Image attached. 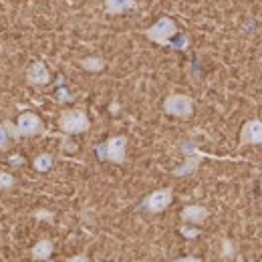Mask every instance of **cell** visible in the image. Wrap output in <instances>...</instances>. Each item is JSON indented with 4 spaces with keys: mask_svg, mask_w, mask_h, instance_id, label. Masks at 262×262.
Here are the masks:
<instances>
[{
    "mask_svg": "<svg viewBox=\"0 0 262 262\" xmlns=\"http://www.w3.org/2000/svg\"><path fill=\"white\" fill-rule=\"evenodd\" d=\"M95 151H97V158L103 162L123 164L125 162V151H127V137L125 135H115V137L107 139L105 143H99Z\"/></svg>",
    "mask_w": 262,
    "mask_h": 262,
    "instance_id": "1",
    "label": "cell"
},
{
    "mask_svg": "<svg viewBox=\"0 0 262 262\" xmlns=\"http://www.w3.org/2000/svg\"><path fill=\"white\" fill-rule=\"evenodd\" d=\"M59 127L65 131L67 135H79L91 127V121L83 109H67L59 117Z\"/></svg>",
    "mask_w": 262,
    "mask_h": 262,
    "instance_id": "2",
    "label": "cell"
},
{
    "mask_svg": "<svg viewBox=\"0 0 262 262\" xmlns=\"http://www.w3.org/2000/svg\"><path fill=\"white\" fill-rule=\"evenodd\" d=\"M143 34H145L151 42H156V45H160V47H171V36L178 34V25H176L169 16H162L156 25H151L149 29H145Z\"/></svg>",
    "mask_w": 262,
    "mask_h": 262,
    "instance_id": "3",
    "label": "cell"
},
{
    "mask_svg": "<svg viewBox=\"0 0 262 262\" xmlns=\"http://www.w3.org/2000/svg\"><path fill=\"white\" fill-rule=\"evenodd\" d=\"M164 111L167 115H173V117H180V119H188L194 113V101L188 95H180V93L167 95L164 101Z\"/></svg>",
    "mask_w": 262,
    "mask_h": 262,
    "instance_id": "4",
    "label": "cell"
},
{
    "mask_svg": "<svg viewBox=\"0 0 262 262\" xmlns=\"http://www.w3.org/2000/svg\"><path fill=\"white\" fill-rule=\"evenodd\" d=\"M171 200H173V192L169 188H162V190H156V192H151L149 196L145 198L141 202V208L145 212H149V214H160V212L167 210Z\"/></svg>",
    "mask_w": 262,
    "mask_h": 262,
    "instance_id": "5",
    "label": "cell"
},
{
    "mask_svg": "<svg viewBox=\"0 0 262 262\" xmlns=\"http://www.w3.org/2000/svg\"><path fill=\"white\" fill-rule=\"evenodd\" d=\"M182 151H184L188 158H186V164L173 169V176H176V178H182V176H190V173H194V171H196V167L200 165V162H202L204 158H208L206 154H202L200 149H196V145H194L192 141L184 143V145H182Z\"/></svg>",
    "mask_w": 262,
    "mask_h": 262,
    "instance_id": "6",
    "label": "cell"
},
{
    "mask_svg": "<svg viewBox=\"0 0 262 262\" xmlns=\"http://www.w3.org/2000/svg\"><path fill=\"white\" fill-rule=\"evenodd\" d=\"M16 131L20 137H33V135H38L42 131V121L38 115H34L31 111L27 113H20L18 119H16Z\"/></svg>",
    "mask_w": 262,
    "mask_h": 262,
    "instance_id": "7",
    "label": "cell"
},
{
    "mask_svg": "<svg viewBox=\"0 0 262 262\" xmlns=\"http://www.w3.org/2000/svg\"><path fill=\"white\" fill-rule=\"evenodd\" d=\"M240 143L242 145H260L262 143V121L260 119H248L240 131Z\"/></svg>",
    "mask_w": 262,
    "mask_h": 262,
    "instance_id": "8",
    "label": "cell"
},
{
    "mask_svg": "<svg viewBox=\"0 0 262 262\" xmlns=\"http://www.w3.org/2000/svg\"><path fill=\"white\" fill-rule=\"evenodd\" d=\"M27 81L34 85V87H42V85H49L51 83V75H49V69L42 61H34L33 65L27 69Z\"/></svg>",
    "mask_w": 262,
    "mask_h": 262,
    "instance_id": "9",
    "label": "cell"
},
{
    "mask_svg": "<svg viewBox=\"0 0 262 262\" xmlns=\"http://www.w3.org/2000/svg\"><path fill=\"white\" fill-rule=\"evenodd\" d=\"M210 216L208 208L206 206H200V204H190L182 210V220L186 224H202L206 218Z\"/></svg>",
    "mask_w": 262,
    "mask_h": 262,
    "instance_id": "10",
    "label": "cell"
},
{
    "mask_svg": "<svg viewBox=\"0 0 262 262\" xmlns=\"http://www.w3.org/2000/svg\"><path fill=\"white\" fill-rule=\"evenodd\" d=\"M53 250H55L53 240L42 238V240H38V242L33 246V250H31V258H33V260H49L51 254H53Z\"/></svg>",
    "mask_w": 262,
    "mask_h": 262,
    "instance_id": "11",
    "label": "cell"
},
{
    "mask_svg": "<svg viewBox=\"0 0 262 262\" xmlns=\"http://www.w3.org/2000/svg\"><path fill=\"white\" fill-rule=\"evenodd\" d=\"M137 8L135 0H105V10L107 14H121L125 10Z\"/></svg>",
    "mask_w": 262,
    "mask_h": 262,
    "instance_id": "12",
    "label": "cell"
},
{
    "mask_svg": "<svg viewBox=\"0 0 262 262\" xmlns=\"http://www.w3.org/2000/svg\"><path fill=\"white\" fill-rule=\"evenodd\" d=\"M79 65L83 67L85 71H89V73H99V71L105 69V61L101 57H85V59L79 61Z\"/></svg>",
    "mask_w": 262,
    "mask_h": 262,
    "instance_id": "13",
    "label": "cell"
},
{
    "mask_svg": "<svg viewBox=\"0 0 262 262\" xmlns=\"http://www.w3.org/2000/svg\"><path fill=\"white\" fill-rule=\"evenodd\" d=\"M53 164H55V160H53L51 154H40V156L34 158V162H33L36 171H49V169L53 167Z\"/></svg>",
    "mask_w": 262,
    "mask_h": 262,
    "instance_id": "14",
    "label": "cell"
},
{
    "mask_svg": "<svg viewBox=\"0 0 262 262\" xmlns=\"http://www.w3.org/2000/svg\"><path fill=\"white\" fill-rule=\"evenodd\" d=\"M224 260H232V258H236V248H234V244H232V240L230 238H222V254H220Z\"/></svg>",
    "mask_w": 262,
    "mask_h": 262,
    "instance_id": "15",
    "label": "cell"
},
{
    "mask_svg": "<svg viewBox=\"0 0 262 262\" xmlns=\"http://www.w3.org/2000/svg\"><path fill=\"white\" fill-rule=\"evenodd\" d=\"M10 141H12V135L6 127V123H0V151L6 149L10 145Z\"/></svg>",
    "mask_w": 262,
    "mask_h": 262,
    "instance_id": "16",
    "label": "cell"
},
{
    "mask_svg": "<svg viewBox=\"0 0 262 262\" xmlns=\"http://www.w3.org/2000/svg\"><path fill=\"white\" fill-rule=\"evenodd\" d=\"M14 184H16V180H14L12 173H8V171H0V190H10Z\"/></svg>",
    "mask_w": 262,
    "mask_h": 262,
    "instance_id": "17",
    "label": "cell"
},
{
    "mask_svg": "<svg viewBox=\"0 0 262 262\" xmlns=\"http://www.w3.org/2000/svg\"><path fill=\"white\" fill-rule=\"evenodd\" d=\"M180 232H182L186 238H190V240H194V238H198V236H200V230H198V228H188V226H182V228H180Z\"/></svg>",
    "mask_w": 262,
    "mask_h": 262,
    "instance_id": "18",
    "label": "cell"
},
{
    "mask_svg": "<svg viewBox=\"0 0 262 262\" xmlns=\"http://www.w3.org/2000/svg\"><path fill=\"white\" fill-rule=\"evenodd\" d=\"M34 218H36V220H45V218H47V220H53V214H49V212H36Z\"/></svg>",
    "mask_w": 262,
    "mask_h": 262,
    "instance_id": "19",
    "label": "cell"
},
{
    "mask_svg": "<svg viewBox=\"0 0 262 262\" xmlns=\"http://www.w3.org/2000/svg\"><path fill=\"white\" fill-rule=\"evenodd\" d=\"M10 164H12V165H23V164H25V160H23L20 156H12V160H10Z\"/></svg>",
    "mask_w": 262,
    "mask_h": 262,
    "instance_id": "20",
    "label": "cell"
},
{
    "mask_svg": "<svg viewBox=\"0 0 262 262\" xmlns=\"http://www.w3.org/2000/svg\"><path fill=\"white\" fill-rule=\"evenodd\" d=\"M77 260H87V256H73L71 262H77Z\"/></svg>",
    "mask_w": 262,
    "mask_h": 262,
    "instance_id": "21",
    "label": "cell"
},
{
    "mask_svg": "<svg viewBox=\"0 0 262 262\" xmlns=\"http://www.w3.org/2000/svg\"><path fill=\"white\" fill-rule=\"evenodd\" d=\"M260 87H262V83H260Z\"/></svg>",
    "mask_w": 262,
    "mask_h": 262,
    "instance_id": "22",
    "label": "cell"
}]
</instances>
